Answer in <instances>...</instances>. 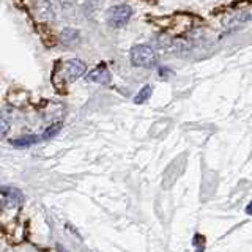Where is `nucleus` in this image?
Wrapping results in <instances>:
<instances>
[{
    "label": "nucleus",
    "mask_w": 252,
    "mask_h": 252,
    "mask_svg": "<svg viewBox=\"0 0 252 252\" xmlns=\"http://www.w3.org/2000/svg\"><path fill=\"white\" fill-rule=\"evenodd\" d=\"M131 16H132V8L129 5H126V3L114 5V6H110L107 11V24L114 29H120L128 24Z\"/></svg>",
    "instance_id": "nucleus-2"
},
{
    "label": "nucleus",
    "mask_w": 252,
    "mask_h": 252,
    "mask_svg": "<svg viewBox=\"0 0 252 252\" xmlns=\"http://www.w3.org/2000/svg\"><path fill=\"white\" fill-rule=\"evenodd\" d=\"M38 14L41 16L43 19H52L54 16V10H52V5L49 2H38L35 5Z\"/></svg>",
    "instance_id": "nucleus-7"
},
{
    "label": "nucleus",
    "mask_w": 252,
    "mask_h": 252,
    "mask_svg": "<svg viewBox=\"0 0 252 252\" xmlns=\"http://www.w3.org/2000/svg\"><path fill=\"white\" fill-rule=\"evenodd\" d=\"M152 92H153L152 85H144L140 89V92L134 96V102H136V104H142V102L148 101V98L152 96Z\"/></svg>",
    "instance_id": "nucleus-9"
},
{
    "label": "nucleus",
    "mask_w": 252,
    "mask_h": 252,
    "mask_svg": "<svg viewBox=\"0 0 252 252\" xmlns=\"http://www.w3.org/2000/svg\"><path fill=\"white\" fill-rule=\"evenodd\" d=\"M62 123H54V125H51V126H47V129L41 134V140H47V139H52V137H55L57 134L60 132V129H62Z\"/></svg>",
    "instance_id": "nucleus-10"
},
{
    "label": "nucleus",
    "mask_w": 252,
    "mask_h": 252,
    "mask_svg": "<svg viewBox=\"0 0 252 252\" xmlns=\"http://www.w3.org/2000/svg\"><path fill=\"white\" fill-rule=\"evenodd\" d=\"M79 41H81V33H79L77 29H74V27H66V29L62 30V33H60V43L63 46L73 47Z\"/></svg>",
    "instance_id": "nucleus-5"
},
{
    "label": "nucleus",
    "mask_w": 252,
    "mask_h": 252,
    "mask_svg": "<svg viewBox=\"0 0 252 252\" xmlns=\"http://www.w3.org/2000/svg\"><path fill=\"white\" fill-rule=\"evenodd\" d=\"M41 140V137L39 136H24V137H19V139H13L11 144L14 147H30L36 144V142Z\"/></svg>",
    "instance_id": "nucleus-8"
},
{
    "label": "nucleus",
    "mask_w": 252,
    "mask_h": 252,
    "mask_svg": "<svg viewBox=\"0 0 252 252\" xmlns=\"http://www.w3.org/2000/svg\"><path fill=\"white\" fill-rule=\"evenodd\" d=\"M192 246L195 248V252H203L205 251V236L203 235H194Z\"/></svg>",
    "instance_id": "nucleus-12"
},
{
    "label": "nucleus",
    "mask_w": 252,
    "mask_h": 252,
    "mask_svg": "<svg viewBox=\"0 0 252 252\" xmlns=\"http://www.w3.org/2000/svg\"><path fill=\"white\" fill-rule=\"evenodd\" d=\"M246 215L252 216V200L249 202V205H248V207H246Z\"/></svg>",
    "instance_id": "nucleus-14"
},
{
    "label": "nucleus",
    "mask_w": 252,
    "mask_h": 252,
    "mask_svg": "<svg viewBox=\"0 0 252 252\" xmlns=\"http://www.w3.org/2000/svg\"><path fill=\"white\" fill-rule=\"evenodd\" d=\"M2 192L6 197V203L10 208H18L22 203V194L16 188H2Z\"/></svg>",
    "instance_id": "nucleus-6"
},
{
    "label": "nucleus",
    "mask_w": 252,
    "mask_h": 252,
    "mask_svg": "<svg viewBox=\"0 0 252 252\" xmlns=\"http://www.w3.org/2000/svg\"><path fill=\"white\" fill-rule=\"evenodd\" d=\"M87 81L93 84H99V85H107L112 81V74H110V71L107 69L106 65H99L98 68L90 71L89 76H87Z\"/></svg>",
    "instance_id": "nucleus-4"
},
{
    "label": "nucleus",
    "mask_w": 252,
    "mask_h": 252,
    "mask_svg": "<svg viewBox=\"0 0 252 252\" xmlns=\"http://www.w3.org/2000/svg\"><path fill=\"white\" fill-rule=\"evenodd\" d=\"M131 63L139 68H153L158 62V55L155 49L148 44H136L131 49Z\"/></svg>",
    "instance_id": "nucleus-1"
},
{
    "label": "nucleus",
    "mask_w": 252,
    "mask_h": 252,
    "mask_svg": "<svg viewBox=\"0 0 252 252\" xmlns=\"http://www.w3.org/2000/svg\"><path fill=\"white\" fill-rule=\"evenodd\" d=\"M87 71V65L79 59L68 60L65 63V77L68 82H76L77 79H81Z\"/></svg>",
    "instance_id": "nucleus-3"
},
{
    "label": "nucleus",
    "mask_w": 252,
    "mask_h": 252,
    "mask_svg": "<svg viewBox=\"0 0 252 252\" xmlns=\"http://www.w3.org/2000/svg\"><path fill=\"white\" fill-rule=\"evenodd\" d=\"M0 213H2V200H0Z\"/></svg>",
    "instance_id": "nucleus-15"
},
{
    "label": "nucleus",
    "mask_w": 252,
    "mask_h": 252,
    "mask_svg": "<svg viewBox=\"0 0 252 252\" xmlns=\"http://www.w3.org/2000/svg\"><path fill=\"white\" fill-rule=\"evenodd\" d=\"M8 131H10V123H8L5 118H0V140L6 136Z\"/></svg>",
    "instance_id": "nucleus-13"
},
{
    "label": "nucleus",
    "mask_w": 252,
    "mask_h": 252,
    "mask_svg": "<svg viewBox=\"0 0 252 252\" xmlns=\"http://www.w3.org/2000/svg\"><path fill=\"white\" fill-rule=\"evenodd\" d=\"M248 21H252V14L251 13H240L236 18H233V19H230V26H241V24H244V22H248Z\"/></svg>",
    "instance_id": "nucleus-11"
}]
</instances>
